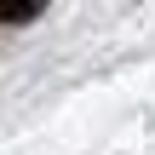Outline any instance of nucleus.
Masks as SVG:
<instances>
[{
  "label": "nucleus",
  "instance_id": "1",
  "mask_svg": "<svg viewBox=\"0 0 155 155\" xmlns=\"http://www.w3.org/2000/svg\"><path fill=\"white\" fill-rule=\"evenodd\" d=\"M29 17H40L35 0H0V23H29Z\"/></svg>",
  "mask_w": 155,
  "mask_h": 155
}]
</instances>
